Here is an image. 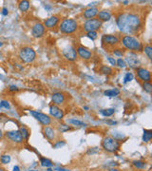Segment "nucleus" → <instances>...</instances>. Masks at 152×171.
<instances>
[{"label": "nucleus", "instance_id": "nucleus-19", "mask_svg": "<svg viewBox=\"0 0 152 171\" xmlns=\"http://www.w3.org/2000/svg\"><path fill=\"white\" fill-rule=\"evenodd\" d=\"M111 16H112V14H111V12L109 11H99L97 14L98 19L100 20L102 23L109 21L111 19Z\"/></svg>", "mask_w": 152, "mask_h": 171}, {"label": "nucleus", "instance_id": "nucleus-18", "mask_svg": "<svg viewBox=\"0 0 152 171\" xmlns=\"http://www.w3.org/2000/svg\"><path fill=\"white\" fill-rule=\"evenodd\" d=\"M99 12V9L96 7H92V8H88L86 10L84 11L83 12V16L86 18V19H92V18H95V16H97Z\"/></svg>", "mask_w": 152, "mask_h": 171}, {"label": "nucleus", "instance_id": "nucleus-22", "mask_svg": "<svg viewBox=\"0 0 152 171\" xmlns=\"http://www.w3.org/2000/svg\"><path fill=\"white\" fill-rule=\"evenodd\" d=\"M18 8L21 11H27L30 9V2L27 1V0L20 1L19 4H18Z\"/></svg>", "mask_w": 152, "mask_h": 171}, {"label": "nucleus", "instance_id": "nucleus-35", "mask_svg": "<svg viewBox=\"0 0 152 171\" xmlns=\"http://www.w3.org/2000/svg\"><path fill=\"white\" fill-rule=\"evenodd\" d=\"M58 129H59V131H61V132H65V131H68V130H70V127L69 126H67V125H64V124H62V125H59L58 126Z\"/></svg>", "mask_w": 152, "mask_h": 171}, {"label": "nucleus", "instance_id": "nucleus-48", "mask_svg": "<svg viewBox=\"0 0 152 171\" xmlns=\"http://www.w3.org/2000/svg\"><path fill=\"white\" fill-rule=\"evenodd\" d=\"M3 46V43L1 42V41H0V47H2Z\"/></svg>", "mask_w": 152, "mask_h": 171}, {"label": "nucleus", "instance_id": "nucleus-38", "mask_svg": "<svg viewBox=\"0 0 152 171\" xmlns=\"http://www.w3.org/2000/svg\"><path fill=\"white\" fill-rule=\"evenodd\" d=\"M5 107V108H10V104L7 101H1L0 102V107Z\"/></svg>", "mask_w": 152, "mask_h": 171}, {"label": "nucleus", "instance_id": "nucleus-31", "mask_svg": "<svg viewBox=\"0 0 152 171\" xmlns=\"http://www.w3.org/2000/svg\"><path fill=\"white\" fill-rule=\"evenodd\" d=\"M69 123H70L71 125L75 126H86L85 123H83V122H81V121L76 120V119H70Z\"/></svg>", "mask_w": 152, "mask_h": 171}, {"label": "nucleus", "instance_id": "nucleus-6", "mask_svg": "<svg viewBox=\"0 0 152 171\" xmlns=\"http://www.w3.org/2000/svg\"><path fill=\"white\" fill-rule=\"evenodd\" d=\"M103 23L101 22L98 18H92V19L86 20L85 23L83 24V30L86 32H97L98 30H100Z\"/></svg>", "mask_w": 152, "mask_h": 171}, {"label": "nucleus", "instance_id": "nucleus-3", "mask_svg": "<svg viewBox=\"0 0 152 171\" xmlns=\"http://www.w3.org/2000/svg\"><path fill=\"white\" fill-rule=\"evenodd\" d=\"M79 28L78 22L75 19L72 18H66L61 22L60 26H59V30L64 34H72L77 32Z\"/></svg>", "mask_w": 152, "mask_h": 171}, {"label": "nucleus", "instance_id": "nucleus-2", "mask_svg": "<svg viewBox=\"0 0 152 171\" xmlns=\"http://www.w3.org/2000/svg\"><path fill=\"white\" fill-rule=\"evenodd\" d=\"M122 44L126 49H129L132 52H140L143 51L144 49V46L140 40L132 35H124L122 38Z\"/></svg>", "mask_w": 152, "mask_h": 171}, {"label": "nucleus", "instance_id": "nucleus-49", "mask_svg": "<svg viewBox=\"0 0 152 171\" xmlns=\"http://www.w3.org/2000/svg\"><path fill=\"white\" fill-rule=\"evenodd\" d=\"M47 171H53V170H51V169H49H49H48Z\"/></svg>", "mask_w": 152, "mask_h": 171}, {"label": "nucleus", "instance_id": "nucleus-12", "mask_svg": "<svg viewBox=\"0 0 152 171\" xmlns=\"http://www.w3.org/2000/svg\"><path fill=\"white\" fill-rule=\"evenodd\" d=\"M136 72H137V76L138 78L140 79L143 82H150L151 81V74L150 71L147 70V68H138L136 70Z\"/></svg>", "mask_w": 152, "mask_h": 171}, {"label": "nucleus", "instance_id": "nucleus-29", "mask_svg": "<svg viewBox=\"0 0 152 171\" xmlns=\"http://www.w3.org/2000/svg\"><path fill=\"white\" fill-rule=\"evenodd\" d=\"M132 164H133V166L138 169H145V166H147L145 163H144V162H142V161H133Z\"/></svg>", "mask_w": 152, "mask_h": 171}, {"label": "nucleus", "instance_id": "nucleus-39", "mask_svg": "<svg viewBox=\"0 0 152 171\" xmlns=\"http://www.w3.org/2000/svg\"><path fill=\"white\" fill-rule=\"evenodd\" d=\"M107 61L112 65V66H116V60L112 57H107Z\"/></svg>", "mask_w": 152, "mask_h": 171}, {"label": "nucleus", "instance_id": "nucleus-44", "mask_svg": "<svg viewBox=\"0 0 152 171\" xmlns=\"http://www.w3.org/2000/svg\"><path fill=\"white\" fill-rule=\"evenodd\" d=\"M3 138V132H2V130L0 129V140H1Z\"/></svg>", "mask_w": 152, "mask_h": 171}, {"label": "nucleus", "instance_id": "nucleus-46", "mask_svg": "<svg viewBox=\"0 0 152 171\" xmlns=\"http://www.w3.org/2000/svg\"><path fill=\"white\" fill-rule=\"evenodd\" d=\"M128 1H125V2H124V4H125V5H128Z\"/></svg>", "mask_w": 152, "mask_h": 171}, {"label": "nucleus", "instance_id": "nucleus-8", "mask_svg": "<svg viewBox=\"0 0 152 171\" xmlns=\"http://www.w3.org/2000/svg\"><path fill=\"white\" fill-rule=\"evenodd\" d=\"M102 45L105 47H115L120 43V39L116 35L105 34L102 36Z\"/></svg>", "mask_w": 152, "mask_h": 171}, {"label": "nucleus", "instance_id": "nucleus-24", "mask_svg": "<svg viewBox=\"0 0 152 171\" xmlns=\"http://www.w3.org/2000/svg\"><path fill=\"white\" fill-rule=\"evenodd\" d=\"M104 94L108 97H115L120 94V91L118 89H107L104 92Z\"/></svg>", "mask_w": 152, "mask_h": 171}, {"label": "nucleus", "instance_id": "nucleus-43", "mask_svg": "<svg viewBox=\"0 0 152 171\" xmlns=\"http://www.w3.org/2000/svg\"><path fill=\"white\" fill-rule=\"evenodd\" d=\"M14 171H20V168L16 166H14Z\"/></svg>", "mask_w": 152, "mask_h": 171}, {"label": "nucleus", "instance_id": "nucleus-45", "mask_svg": "<svg viewBox=\"0 0 152 171\" xmlns=\"http://www.w3.org/2000/svg\"><path fill=\"white\" fill-rule=\"evenodd\" d=\"M109 171H119V170H118V169H116V168H111Z\"/></svg>", "mask_w": 152, "mask_h": 171}, {"label": "nucleus", "instance_id": "nucleus-23", "mask_svg": "<svg viewBox=\"0 0 152 171\" xmlns=\"http://www.w3.org/2000/svg\"><path fill=\"white\" fill-rule=\"evenodd\" d=\"M100 72L104 75H112L113 70L108 66H102L100 68Z\"/></svg>", "mask_w": 152, "mask_h": 171}, {"label": "nucleus", "instance_id": "nucleus-1", "mask_svg": "<svg viewBox=\"0 0 152 171\" xmlns=\"http://www.w3.org/2000/svg\"><path fill=\"white\" fill-rule=\"evenodd\" d=\"M116 23L119 30L126 35L139 32L142 29V18L138 14L132 11H124L117 15Z\"/></svg>", "mask_w": 152, "mask_h": 171}, {"label": "nucleus", "instance_id": "nucleus-32", "mask_svg": "<svg viewBox=\"0 0 152 171\" xmlns=\"http://www.w3.org/2000/svg\"><path fill=\"white\" fill-rule=\"evenodd\" d=\"M116 66H118V67L121 68H126V62H125V60H124V59L119 58L116 61Z\"/></svg>", "mask_w": 152, "mask_h": 171}, {"label": "nucleus", "instance_id": "nucleus-30", "mask_svg": "<svg viewBox=\"0 0 152 171\" xmlns=\"http://www.w3.org/2000/svg\"><path fill=\"white\" fill-rule=\"evenodd\" d=\"M143 89L144 91L147 93H151L152 92V85L150 82H145L143 83Z\"/></svg>", "mask_w": 152, "mask_h": 171}, {"label": "nucleus", "instance_id": "nucleus-14", "mask_svg": "<svg viewBox=\"0 0 152 171\" xmlns=\"http://www.w3.org/2000/svg\"><path fill=\"white\" fill-rule=\"evenodd\" d=\"M32 34L35 38H41L45 34V27L42 23H36L32 29Z\"/></svg>", "mask_w": 152, "mask_h": 171}, {"label": "nucleus", "instance_id": "nucleus-37", "mask_svg": "<svg viewBox=\"0 0 152 171\" xmlns=\"http://www.w3.org/2000/svg\"><path fill=\"white\" fill-rule=\"evenodd\" d=\"M112 52H113V54L116 55L117 57H122L124 55V52L122 51V49H115Z\"/></svg>", "mask_w": 152, "mask_h": 171}, {"label": "nucleus", "instance_id": "nucleus-50", "mask_svg": "<svg viewBox=\"0 0 152 171\" xmlns=\"http://www.w3.org/2000/svg\"><path fill=\"white\" fill-rule=\"evenodd\" d=\"M29 171H39V170H29Z\"/></svg>", "mask_w": 152, "mask_h": 171}, {"label": "nucleus", "instance_id": "nucleus-47", "mask_svg": "<svg viewBox=\"0 0 152 171\" xmlns=\"http://www.w3.org/2000/svg\"><path fill=\"white\" fill-rule=\"evenodd\" d=\"M0 171H6L5 169H3V168H1V167H0Z\"/></svg>", "mask_w": 152, "mask_h": 171}, {"label": "nucleus", "instance_id": "nucleus-40", "mask_svg": "<svg viewBox=\"0 0 152 171\" xmlns=\"http://www.w3.org/2000/svg\"><path fill=\"white\" fill-rule=\"evenodd\" d=\"M9 91H18V88L16 86L11 85V86H10V88H9Z\"/></svg>", "mask_w": 152, "mask_h": 171}, {"label": "nucleus", "instance_id": "nucleus-42", "mask_svg": "<svg viewBox=\"0 0 152 171\" xmlns=\"http://www.w3.org/2000/svg\"><path fill=\"white\" fill-rule=\"evenodd\" d=\"M8 9L7 8H3V10H2V14L3 15H7L8 14Z\"/></svg>", "mask_w": 152, "mask_h": 171}, {"label": "nucleus", "instance_id": "nucleus-9", "mask_svg": "<svg viewBox=\"0 0 152 171\" xmlns=\"http://www.w3.org/2000/svg\"><path fill=\"white\" fill-rule=\"evenodd\" d=\"M62 54L63 56L69 61H75L77 58V52H76V49L74 48L73 46H67L66 48H64L62 49Z\"/></svg>", "mask_w": 152, "mask_h": 171}, {"label": "nucleus", "instance_id": "nucleus-4", "mask_svg": "<svg viewBox=\"0 0 152 171\" xmlns=\"http://www.w3.org/2000/svg\"><path fill=\"white\" fill-rule=\"evenodd\" d=\"M102 147L107 152L115 153L120 148V142L113 137H105L102 142Z\"/></svg>", "mask_w": 152, "mask_h": 171}, {"label": "nucleus", "instance_id": "nucleus-13", "mask_svg": "<svg viewBox=\"0 0 152 171\" xmlns=\"http://www.w3.org/2000/svg\"><path fill=\"white\" fill-rule=\"evenodd\" d=\"M5 135L9 140H11V142L17 143V144H21V143L23 142V138L20 134L19 130H11V131H7Z\"/></svg>", "mask_w": 152, "mask_h": 171}, {"label": "nucleus", "instance_id": "nucleus-27", "mask_svg": "<svg viewBox=\"0 0 152 171\" xmlns=\"http://www.w3.org/2000/svg\"><path fill=\"white\" fill-rule=\"evenodd\" d=\"M143 51H145V55L148 57V59H152V47L150 45H147L144 47V49H143Z\"/></svg>", "mask_w": 152, "mask_h": 171}, {"label": "nucleus", "instance_id": "nucleus-17", "mask_svg": "<svg viewBox=\"0 0 152 171\" xmlns=\"http://www.w3.org/2000/svg\"><path fill=\"white\" fill-rule=\"evenodd\" d=\"M51 99L54 105H63L65 103V101H66V96H65L63 92L58 91V92H54L52 94Z\"/></svg>", "mask_w": 152, "mask_h": 171}, {"label": "nucleus", "instance_id": "nucleus-34", "mask_svg": "<svg viewBox=\"0 0 152 171\" xmlns=\"http://www.w3.org/2000/svg\"><path fill=\"white\" fill-rule=\"evenodd\" d=\"M132 80H133V74L131 72H128L125 75V78H124V83H128Z\"/></svg>", "mask_w": 152, "mask_h": 171}, {"label": "nucleus", "instance_id": "nucleus-10", "mask_svg": "<svg viewBox=\"0 0 152 171\" xmlns=\"http://www.w3.org/2000/svg\"><path fill=\"white\" fill-rule=\"evenodd\" d=\"M30 114H32L39 123H41L42 125H44L45 126H47L51 124V119L47 114L38 112V111H30Z\"/></svg>", "mask_w": 152, "mask_h": 171}, {"label": "nucleus", "instance_id": "nucleus-21", "mask_svg": "<svg viewBox=\"0 0 152 171\" xmlns=\"http://www.w3.org/2000/svg\"><path fill=\"white\" fill-rule=\"evenodd\" d=\"M152 138V130H147L144 129V134H143V142L144 143H148L150 142Z\"/></svg>", "mask_w": 152, "mask_h": 171}, {"label": "nucleus", "instance_id": "nucleus-7", "mask_svg": "<svg viewBox=\"0 0 152 171\" xmlns=\"http://www.w3.org/2000/svg\"><path fill=\"white\" fill-rule=\"evenodd\" d=\"M125 62H126V66H129L131 68H135V70H137V68H140V66H141V62L139 60L137 53L132 52V51L126 57Z\"/></svg>", "mask_w": 152, "mask_h": 171}, {"label": "nucleus", "instance_id": "nucleus-15", "mask_svg": "<svg viewBox=\"0 0 152 171\" xmlns=\"http://www.w3.org/2000/svg\"><path fill=\"white\" fill-rule=\"evenodd\" d=\"M49 114L57 120H62L64 117V112L56 105H51L49 107Z\"/></svg>", "mask_w": 152, "mask_h": 171}, {"label": "nucleus", "instance_id": "nucleus-26", "mask_svg": "<svg viewBox=\"0 0 152 171\" xmlns=\"http://www.w3.org/2000/svg\"><path fill=\"white\" fill-rule=\"evenodd\" d=\"M40 164H41V166L43 167H51L53 166L52 162L49 159H47V158H41L40 159Z\"/></svg>", "mask_w": 152, "mask_h": 171}, {"label": "nucleus", "instance_id": "nucleus-36", "mask_svg": "<svg viewBox=\"0 0 152 171\" xmlns=\"http://www.w3.org/2000/svg\"><path fill=\"white\" fill-rule=\"evenodd\" d=\"M86 36L88 38H91V40H95L98 37V33L97 32H86Z\"/></svg>", "mask_w": 152, "mask_h": 171}, {"label": "nucleus", "instance_id": "nucleus-5", "mask_svg": "<svg viewBox=\"0 0 152 171\" xmlns=\"http://www.w3.org/2000/svg\"><path fill=\"white\" fill-rule=\"evenodd\" d=\"M19 58L24 63H32L36 58V52L30 47H23L19 51Z\"/></svg>", "mask_w": 152, "mask_h": 171}, {"label": "nucleus", "instance_id": "nucleus-11", "mask_svg": "<svg viewBox=\"0 0 152 171\" xmlns=\"http://www.w3.org/2000/svg\"><path fill=\"white\" fill-rule=\"evenodd\" d=\"M77 56H79L83 60H89L92 57V52L88 49L85 48L84 46H78L76 48Z\"/></svg>", "mask_w": 152, "mask_h": 171}, {"label": "nucleus", "instance_id": "nucleus-41", "mask_svg": "<svg viewBox=\"0 0 152 171\" xmlns=\"http://www.w3.org/2000/svg\"><path fill=\"white\" fill-rule=\"evenodd\" d=\"M66 145V143L65 142H58L56 145H54V147L55 148H58V147H63V145Z\"/></svg>", "mask_w": 152, "mask_h": 171}, {"label": "nucleus", "instance_id": "nucleus-25", "mask_svg": "<svg viewBox=\"0 0 152 171\" xmlns=\"http://www.w3.org/2000/svg\"><path fill=\"white\" fill-rule=\"evenodd\" d=\"M19 132H20L21 136H22L23 140H28V139L30 138V133L29 130H28V128H26L25 126H21V127H20Z\"/></svg>", "mask_w": 152, "mask_h": 171}, {"label": "nucleus", "instance_id": "nucleus-33", "mask_svg": "<svg viewBox=\"0 0 152 171\" xmlns=\"http://www.w3.org/2000/svg\"><path fill=\"white\" fill-rule=\"evenodd\" d=\"M0 161H1V163L3 164H8L11 162V157L9 155H2Z\"/></svg>", "mask_w": 152, "mask_h": 171}, {"label": "nucleus", "instance_id": "nucleus-28", "mask_svg": "<svg viewBox=\"0 0 152 171\" xmlns=\"http://www.w3.org/2000/svg\"><path fill=\"white\" fill-rule=\"evenodd\" d=\"M115 112V109L114 108H107V109H102L101 110V114L104 115L105 117H109L112 116Z\"/></svg>", "mask_w": 152, "mask_h": 171}, {"label": "nucleus", "instance_id": "nucleus-20", "mask_svg": "<svg viewBox=\"0 0 152 171\" xmlns=\"http://www.w3.org/2000/svg\"><path fill=\"white\" fill-rule=\"evenodd\" d=\"M44 135L46 136V138L49 140H53L55 138V131L54 129L51 126H45L44 127Z\"/></svg>", "mask_w": 152, "mask_h": 171}, {"label": "nucleus", "instance_id": "nucleus-16", "mask_svg": "<svg viewBox=\"0 0 152 171\" xmlns=\"http://www.w3.org/2000/svg\"><path fill=\"white\" fill-rule=\"evenodd\" d=\"M59 20H60L59 19V16L53 15V16H51L49 17L48 19H46L43 25H44V27L47 28V29H53V28H55L58 25Z\"/></svg>", "mask_w": 152, "mask_h": 171}]
</instances>
